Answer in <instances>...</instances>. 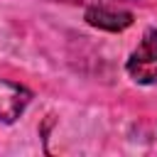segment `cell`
Instances as JSON below:
<instances>
[{
	"mask_svg": "<svg viewBox=\"0 0 157 157\" xmlns=\"http://www.w3.org/2000/svg\"><path fill=\"white\" fill-rule=\"evenodd\" d=\"M83 17L91 27H98V29H105V32H123L132 25V12L113 10V7H103V5L88 7Z\"/></svg>",
	"mask_w": 157,
	"mask_h": 157,
	"instance_id": "3",
	"label": "cell"
},
{
	"mask_svg": "<svg viewBox=\"0 0 157 157\" xmlns=\"http://www.w3.org/2000/svg\"><path fill=\"white\" fill-rule=\"evenodd\" d=\"M125 71L135 83H142V86L157 83V29L155 27H147L142 32V39L137 49L130 54Z\"/></svg>",
	"mask_w": 157,
	"mask_h": 157,
	"instance_id": "1",
	"label": "cell"
},
{
	"mask_svg": "<svg viewBox=\"0 0 157 157\" xmlns=\"http://www.w3.org/2000/svg\"><path fill=\"white\" fill-rule=\"evenodd\" d=\"M32 101V91L0 78V123H15Z\"/></svg>",
	"mask_w": 157,
	"mask_h": 157,
	"instance_id": "2",
	"label": "cell"
}]
</instances>
